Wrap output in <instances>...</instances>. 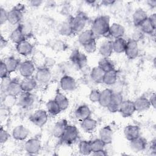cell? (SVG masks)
I'll list each match as a JSON object with an SVG mask.
<instances>
[{
    "label": "cell",
    "instance_id": "cell-26",
    "mask_svg": "<svg viewBox=\"0 0 156 156\" xmlns=\"http://www.w3.org/2000/svg\"><path fill=\"white\" fill-rule=\"evenodd\" d=\"M125 33L124 27L120 24L113 23L110 26L109 35L115 39L122 38Z\"/></svg>",
    "mask_w": 156,
    "mask_h": 156
},
{
    "label": "cell",
    "instance_id": "cell-21",
    "mask_svg": "<svg viewBox=\"0 0 156 156\" xmlns=\"http://www.w3.org/2000/svg\"><path fill=\"white\" fill-rule=\"evenodd\" d=\"M140 127L136 125L126 126L124 129L125 138L129 141L140 136Z\"/></svg>",
    "mask_w": 156,
    "mask_h": 156
},
{
    "label": "cell",
    "instance_id": "cell-20",
    "mask_svg": "<svg viewBox=\"0 0 156 156\" xmlns=\"http://www.w3.org/2000/svg\"><path fill=\"white\" fill-rule=\"evenodd\" d=\"M68 125V122L65 119H60L56 122V123L53 126L52 130L53 135L56 138H61Z\"/></svg>",
    "mask_w": 156,
    "mask_h": 156
},
{
    "label": "cell",
    "instance_id": "cell-24",
    "mask_svg": "<svg viewBox=\"0 0 156 156\" xmlns=\"http://www.w3.org/2000/svg\"><path fill=\"white\" fill-rule=\"evenodd\" d=\"M91 114V110L87 105H81L79 106L75 111V116L77 119L80 121L90 117Z\"/></svg>",
    "mask_w": 156,
    "mask_h": 156
},
{
    "label": "cell",
    "instance_id": "cell-5",
    "mask_svg": "<svg viewBox=\"0 0 156 156\" xmlns=\"http://www.w3.org/2000/svg\"><path fill=\"white\" fill-rule=\"evenodd\" d=\"M69 59L74 65L80 69L84 68L88 62V59L86 55L77 49H74L73 51L70 55Z\"/></svg>",
    "mask_w": 156,
    "mask_h": 156
},
{
    "label": "cell",
    "instance_id": "cell-50",
    "mask_svg": "<svg viewBox=\"0 0 156 156\" xmlns=\"http://www.w3.org/2000/svg\"><path fill=\"white\" fill-rule=\"evenodd\" d=\"M93 154L94 155H101V156H105V155H107V152L104 149H102V150H100V151H96V152H93Z\"/></svg>",
    "mask_w": 156,
    "mask_h": 156
},
{
    "label": "cell",
    "instance_id": "cell-3",
    "mask_svg": "<svg viewBox=\"0 0 156 156\" xmlns=\"http://www.w3.org/2000/svg\"><path fill=\"white\" fill-rule=\"evenodd\" d=\"M24 9L23 4H18L8 12L7 21L13 25L20 23L23 18V11Z\"/></svg>",
    "mask_w": 156,
    "mask_h": 156
},
{
    "label": "cell",
    "instance_id": "cell-38",
    "mask_svg": "<svg viewBox=\"0 0 156 156\" xmlns=\"http://www.w3.org/2000/svg\"><path fill=\"white\" fill-rule=\"evenodd\" d=\"M46 108L49 113L52 115H57L60 113L62 110L55 101V100H50L46 103Z\"/></svg>",
    "mask_w": 156,
    "mask_h": 156
},
{
    "label": "cell",
    "instance_id": "cell-6",
    "mask_svg": "<svg viewBox=\"0 0 156 156\" xmlns=\"http://www.w3.org/2000/svg\"><path fill=\"white\" fill-rule=\"evenodd\" d=\"M29 119L35 126L41 127L48 121L47 112L44 110H37L30 116Z\"/></svg>",
    "mask_w": 156,
    "mask_h": 156
},
{
    "label": "cell",
    "instance_id": "cell-35",
    "mask_svg": "<svg viewBox=\"0 0 156 156\" xmlns=\"http://www.w3.org/2000/svg\"><path fill=\"white\" fill-rule=\"evenodd\" d=\"M118 78V73L115 69L105 73L103 83L107 85H112L116 83Z\"/></svg>",
    "mask_w": 156,
    "mask_h": 156
},
{
    "label": "cell",
    "instance_id": "cell-17",
    "mask_svg": "<svg viewBox=\"0 0 156 156\" xmlns=\"http://www.w3.org/2000/svg\"><path fill=\"white\" fill-rule=\"evenodd\" d=\"M37 83L35 78L32 76L24 77L20 82L22 90L25 92H31L33 91L37 87Z\"/></svg>",
    "mask_w": 156,
    "mask_h": 156
},
{
    "label": "cell",
    "instance_id": "cell-53",
    "mask_svg": "<svg viewBox=\"0 0 156 156\" xmlns=\"http://www.w3.org/2000/svg\"><path fill=\"white\" fill-rule=\"evenodd\" d=\"M149 100L151 106H152L154 108H155V96L154 93L151 96Z\"/></svg>",
    "mask_w": 156,
    "mask_h": 156
},
{
    "label": "cell",
    "instance_id": "cell-9",
    "mask_svg": "<svg viewBox=\"0 0 156 156\" xmlns=\"http://www.w3.org/2000/svg\"><path fill=\"white\" fill-rule=\"evenodd\" d=\"M41 149V142L37 138H32L27 140L24 144V149L31 155L37 154Z\"/></svg>",
    "mask_w": 156,
    "mask_h": 156
},
{
    "label": "cell",
    "instance_id": "cell-12",
    "mask_svg": "<svg viewBox=\"0 0 156 156\" xmlns=\"http://www.w3.org/2000/svg\"><path fill=\"white\" fill-rule=\"evenodd\" d=\"M34 102V97L30 92L23 91L17 98L18 104L24 108H27L30 107Z\"/></svg>",
    "mask_w": 156,
    "mask_h": 156
},
{
    "label": "cell",
    "instance_id": "cell-33",
    "mask_svg": "<svg viewBox=\"0 0 156 156\" xmlns=\"http://www.w3.org/2000/svg\"><path fill=\"white\" fill-rule=\"evenodd\" d=\"M55 101L57 103L60 109L62 110H66L69 106V100L67 97L60 92L57 93L54 98Z\"/></svg>",
    "mask_w": 156,
    "mask_h": 156
},
{
    "label": "cell",
    "instance_id": "cell-54",
    "mask_svg": "<svg viewBox=\"0 0 156 156\" xmlns=\"http://www.w3.org/2000/svg\"><path fill=\"white\" fill-rule=\"evenodd\" d=\"M7 44V41L2 37V35L1 36V40H0V45L1 48L2 49L4 47H5Z\"/></svg>",
    "mask_w": 156,
    "mask_h": 156
},
{
    "label": "cell",
    "instance_id": "cell-56",
    "mask_svg": "<svg viewBox=\"0 0 156 156\" xmlns=\"http://www.w3.org/2000/svg\"><path fill=\"white\" fill-rule=\"evenodd\" d=\"M156 144H155V139H154L152 141V143H151V151L152 152H154V153H155V151H156Z\"/></svg>",
    "mask_w": 156,
    "mask_h": 156
},
{
    "label": "cell",
    "instance_id": "cell-15",
    "mask_svg": "<svg viewBox=\"0 0 156 156\" xmlns=\"http://www.w3.org/2000/svg\"><path fill=\"white\" fill-rule=\"evenodd\" d=\"M60 87L65 91H73L76 87V81L71 76L65 75L63 76L60 81Z\"/></svg>",
    "mask_w": 156,
    "mask_h": 156
},
{
    "label": "cell",
    "instance_id": "cell-8",
    "mask_svg": "<svg viewBox=\"0 0 156 156\" xmlns=\"http://www.w3.org/2000/svg\"><path fill=\"white\" fill-rule=\"evenodd\" d=\"M51 77L50 69L46 66H41L37 68L35 78L38 83H48Z\"/></svg>",
    "mask_w": 156,
    "mask_h": 156
},
{
    "label": "cell",
    "instance_id": "cell-39",
    "mask_svg": "<svg viewBox=\"0 0 156 156\" xmlns=\"http://www.w3.org/2000/svg\"><path fill=\"white\" fill-rule=\"evenodd\" d=\"M140 30L146 34H152L155 29V26H154L149 21L148 18L139 26Z\"/></svg>",
    "mask_w": 156,
    "mask_h": 156
},
{
    "label": "cell",
    "instance_id": "cell-23",
    "mask_svg": "<svg viewBox=\"0 0 156 156\" xmlns=\"http://www.w3.org/2000/svg\"><path fill=\"white\" fill-rule=\"evenodd\" d=\"M22 92L23 90L21 87L20 82H19L17 79L11 80L7 88L6 94H9L15 96H18Z\"/></svg>",
    "mask_w": 156,
    "mask_h": 156
},
{
    "label": "cell",
    "instance_id": "cell-43",
    "mask_svg": "<svg viewBox=\"0 0 156 156\" xmlns=\"http://www.w3.org/2000/svg\"><path fill=\"white\" fill-rule=\"evenodd\" d=\"M16 101H17L16 96L12 94H6L3 99L4 105L6 107H12L15 104Z\"/></svg>",
    "mask_w": 156,
    "mask_h": 156
},
{
    "label": "cell",
    "instance_id": "cell-25",
    "mask_svg": "<svg viewBox=\"0 0 156 156\" xmlns=\"http://www.w3.org/2000/svg\"><path fill=\"white\" fill-rule=\"evenodd\" d=\"M99 54L104 58H108L110 57L113 52V44L112 41L110 40H106L102 42L99 48Z\"/></svg>",
    "mask_w": 156,
    "mask_h": 156
},
{
    "label": "cell",
    "instance_id": "cell-37",
    "mask_svg": "<svg viewBox=\"0 0 156 156\" xmlns=\"http://www.w3.org/2000/svg\"><path fill=\"white\" fill-rule=\"evenodd\" d=\"M98 66L105 73L115 69L113 63L108 58L103 57L98 62Z\"/></svg>",
    "mask_w": 156,
    "mask_h": 156
},
{
    "label": "cell",
    "instance_id": "cell-30",
    "mask_svg": "<svg viewBox=\"0 0 156 156\" xmlns=\"http://www.w3.org/2000/svg\"><path fill=\"white\" fill-rule=\"evenodd\" d=\"M105 72L98 66L94 67L90 73V77L93 81L97 83H103Z\"/></svg>",
    "mask_w": 156,
    "mask_h": 156
},
{
    "label": "cell",
    "instance_id": "cell-55",
    "mask_svg": "<svg viewBox=\"0 0 156 156\" xmlns=\"http://www.w3.org/2000/svg\"><path fill=\"white\" fill-rule=\"evenodd\" d=\"M116 1L113 0H104L101 2L102 5H113Z\"/></svg>",
    "mask_w": 156,
    "mask_h": 156
},
{
    "label": "cell",
    "instance_id": "cell-45",
    "mask_svg": "<svg viewBox=\"0 0 156 156\" xmlns=\"http://www.w3.org/2000/svg\"><path fill=\"white\" fill-rule=\"evenodd\" d=\"M101 91L99 90L94 89L91 91L89 94V99L92 102H98L100 98Z\"/></svg>",
    "mask_w": 156,
    "mask_h": 156
},
{
    "label": "cell",
    "instance_id": "cell-40",
    "mask_svg": "<svg viewBox=\"0 0 156 156\" xmlns=\"http://www.w3.org/2000/svg\"><path fill=\"white\" fill-rule=\"evenodd\" d=\"M79 151L82 155H89L92 152L90 141L86 140L81 141L79 144Z\"/></svg>",
    "mask_w": 156,
    "mask_h": 156
},
{
    "label": "cell",
    "instance_id": "cell-47",
    "mask_svg": "<svg viewBox=\"0 0 156 156\" xmlns=\"http://www.w3.org/2000/svg\"><path fill=\"white\" fill-rule=\"evenodd\" d=\"M0 24L2 25L6 21H7L8 18V12H7L4 9L1 7L0 9Z\"/></svg>",
    "mask_w": 156,
    "mask_h": 156
},
{
    "label": "cell",
    "instance_id": "cell-32",
    "mask_svg": "<svg viewBox=\"0 0 156 156\" xmlns=\"http://www.w3.org/2000/svg\"><path fill=\"white\" fill-rule=\"evenodd\" d=\"M97 124V121L95 119L89 117L81 121L80 126L85 132H91L96 129Z\"/></svg>",
    "mask_w": 156,
    "mask_h": 156
},
{
    "label": "cell",
    "instance_id": "cell-1",
    "mask_svg": "<svg viewBox=\"0 0 156 156\" xmlns=\"http://www.w3.org/2000/svg\"><path fill=\"white\" fill-rule=\"evenodd\" d=\"M110 18L108 16H99L93 22L91 30L95 36H109Z\"/></svg>",
    "mask_w": 156,
    "mask_h": 156
},
{
    "label": "cell",
    "instance_id": "cell-2",
    "mask_svg": "<svg viewBox=\"0 0 156 156\" xmlns=\"http://www.w3.org/2000/svg\"><path fill=\"white\" fill-rule=\"evenodd\" d=\"M88 17L86 14L82 12H79L74 17L71 18V26L74 33L80 34L84 29Z\"/></svg>",
    "mask_w": 156,
    "mask_h": 156
},
{
    "label": "cell",
    "instance_id": "cell-16",
    "mask_svg": "<svg viewBox=\"0 0 156 156\" xmlns=\"http://www.w3.org/2000/svg\"><path fill=\"white\" fill-rule=\"evenodd\" d=\"M135 111L138 112H143L149 110L151 106L149 99L144 96L138 98L133 101Z\"/></svg>",
    "mask_w": 156,
    "mask_h": 156
},
{
    "label": "cell",
    "instance_id": "cell-34",
    "mask_svg": "<svg viewBox=\"0 0 156 156\" xmlns=\"http://www.w3.org/2000/svg\"><path fill=\"white\" fill-rule=\"evenodd\" d=\"M112 44L113 51L118 54L122 53L125 51L127 41L123 38H119L112 41Z\"/></svg>",
    "mask_w": 156,
    "mask_h": 156
},
{
    "label": "cell",
    "instance_id": "cell-49",
    "mask_svg": "<svg viewBox=\"0 0 156 156\" xmlns=\"http://www.w3.org/2000/svg\"><path fill=\"white\" fill-rule=\"evenodd\" d=\"M11 81V79L9 77H6L4 78L1 79V91L6 93V90L7 88Z\"/></svg>",
    "mask_w": 156,
    "mask_h": 156
},
{
    "label": "cell",
    "instance_id": "cell-22",
    "mask_svg": "<svg viewBox=\"0 0 156 156\" xmlns=\"http://www.w3.org/2000/svg\"><path fill=\"white\" fill-rule=\"evenodd\" d=\"M16 49L18 54L23 56H27L30 55L33 51L32 44L26 40L17 44Z\"/></svg>",
    "mask_w": 156,
    "mask_h": 156
},
{
    "label": "cell",
    "instance_id": "cell-31",
    "mask_svg": "<svg viewBox=\"0 0 156 156\" xmlns=\"http://www.w3.org/2000/svg\"><path fill=\"white\" fill-rule=\"evenodd\" d=\"M26 37L19 26L12 32L10 36V38L12 42L16 44L26 40Z\"/></svg>",
    "mask_w": 156,
    "mask_h": 156
},
{
    "label": "cell",
    "instance_id": "cell-44",
    "mask_svg": "<svg viewBox=\"0 0 156 156\" xmlns=\"http://www.w3.org/2000/svg\"><path fill=\"white\" fill-rule=\"evenodd\" d=\"M83 47L87 53L94 52L97 49V44L96 42V40L83 45Z\"/></svg>",
    "mask_w": 156,
    "mask_h": 156
},
{
    "label": "cell",
    "instance_id": "cell-52",
    "mask_svg": "<svg viewBox=\"0 0 156 156\" xmlns=\"http://www.w3.org/2000/svg\"><path fill=\"white\" fill-rule=\"evenodd\" d=\"M43 1H39V0H33L30 2V4L31 5L34 7H38L40 6L42 4Z\"/></svg>",
    "mask_w": 156,
    "mask_h": 156
},
{
    "label": "cell",
    "instance_id": "cell-7",
    "mask_svg": "<svg viewBox=\"0 0 156 156\" xmlns=\"http://www.w3.org/2000/svg\"><path fill=\"white\" fill-rule=\"evenodd\" d=\"M18 70L23 77H31L35 71V66L31 60H25L20 63Z\"/></svg>",
    "mask_w": 156,
    "mask_h": 156
},
{
    "label": "cell",
    "instance_id": "cell-42",
    "mask_svg": "<svg viewBox=\"0 0 156 156\" xmlns=\"http://www.w3.org/2000/svg\"><path fill=\"white\" fill-rule=\"evenodd\" d=\"M92 152L104 149L106 145L100 138H97L90 141Z\"/></svg>",
    "mask_w": 156,
    "mask_h": 156
},
{
    "label": "cell",
    "instance_id": "cell-57",
    "mask_svg": "<svg viewBox=\"0 0 156 156\" xmlns=\"http://www.w3.org/2000/svg\"><path fill=\"white\" fill-rule=\"evenodd\" d=\"M147 4L151 7H155V6L156 5V1H148Z\"/></svg>",
    "mask_w": 156,
    "mask_h": 156
},
{
    "label": "cell",
    "instance_id": "cell-27",
    "mask_svg": "<svg viewBox=\"0 0 156 156\" xmlns=\"http://www.w3.org/2000/svg\"><path fill=\"white\" fill-rule=\"evenodd\" d=\"M148 18L147 12L142 9H136L133 14V22L135 26L139 27Z\"/></svg>",
    "mask_w": 156,
    "mask_h": 156
},
{
    "label": "cell",
    "instance_id": "cell-51",
    "mask_svg": "<svg viewBox=\"0 0 156 156\" xmlns=\"http://www.w3.org/2000/svg\"><path fill=\"white\" fill-rule=\"evenodd\" d=\"M148 19L154 26H156V24H156V14L155 13H153L151 16H148Z\"/></svg>",
    "mask_w": 156,
    "mask_h": 156
},
{
    "label": "cell",
    "instance_id": "cell-13",
    "mask_svg": "<svg viewBox=\"0 0 156 156\" xmlns=\"http://www.w3.org/2000/svg\"><path fill=\"white\" fill-rule=\"evenodd\" d=\"M123 101V96L119 92H113L111 101L107 107L108 110L112 113L118 112L119 107Z\"/></svg>",
    "mask_w": 156,
    "mask_h": 156
},
{
    "label": "cell",
    "instance_id": "cell-14",
    "mask_svg": "<svg viewBox=\"0 0 156 156\" xmlns=\"http://www.w3.org/2000/svg\"><path fill=\"white\" fill-rule=\"evenodd\" d=\"M147 144V140L140 135L130 141L131 149L136 152L143 151L146 148Z\"/></svg>",
    "mask_w": 156,
    "mask_h": 156
},
{
    "label": "cell",
    "instance_id": "cell-10",
    "mask_svg": "<svg viewBox=\"0 0 156 156\" xmlns=\"http://www.w3.org/2000/svg\"><path fill=\"white\" fill-rule=\"evenodd\" d=\"M118 112L124 118L131 116L135 112H136L133 101L130 100H123Z\"/></svg>",
    "mask_w": 156,
    "mask_h": 156
},
{
    "label": "cell",
    "instance_id": "cell-46",
    "mask_svg": "<svg viewBox=\"0 0 156 156\" xmlns=\"http://www.w3.org/2000/svg\"><path fill=\"white\" fill-rule=\"evenodd\" d=\"M10 137V135L7 130L3 129L2 127L0 129V142L1 144L5 143Z\"/></svg>",
    "mask_w": 156,
    "mask_h": 156
},
{
    "label": "cell",
    "instance_id": "cell-41",
    "mask_svg": "<svg viewBox=\"0 0 156 156\" xmlns=\"http://www.w3.org/2000/svg\"><path fill=\"white\" fill-rule=\"evenodd\" d=\"M60 32L62 35L65 36H69L74 34L71 26V19L63 23L60 29Z\"/></svg>",
    "mask_w": 156,
    "mask_h": 156
},
{
    "label": "cell",
    "instance_id": "cell-19",
    "mask_svg": "<svg viewBox=\"0 0 156 156\" xmlns=\"http://www.w3.org/2000/svg\"><path fill=\"white\" fill-rule=\"evenodd\" d=\"M113 135V130L110 126H105L99 130V138L105 144H109L112 142Z\"/></svg>",
    "mask_w": 156,
    "mask_h": 156
},
{
    "label": "cell",
    "instance_id": "cell-18",
    "mask_svg": "<svg viewBox=\"0 0 156 156\" xmlns=\"http://www.w3.org/2000/svg\"><path fill=\"white\" fill-rule=\"evenodd\" d=\"M29 134V130L23 125L16 126L12 130V136L18 141L24 140Z\"/></svg>",
    "mask_w": 156,
    "mask_h": 156
},
{
    "label": "cell",
    "instance_id": "cell-48",
    "mask_svg": "<svg viewBox=\"0 0 156 156\" xmlns=\"http://www.w3.org/2000/svg\"><path fill=\"white\" fill-rule=\"evenodd\" d=\"M9 71L7 70V68L5 66V62L1 61V66H0V76L1 78H4L6 77H8Z\"/></svg>",
    "mask_w": 156,
    "mask_h": 156
},
{
    "label": "cell",
    "instance_id": "cell-36",
    "mask_svg": "<svg viewBox=\"0 0 156 156\" xmlns=\"http://www.w3.org/2000/svg\"><path fill=\"white\" fill-rule=\"evenodd\" d=\"M4 62L9 73L14 72L17 68H19L21 63L20 60L14 57H10L7 58Z\"/></svg>",
    "mask_w": 156,
    "mask_h": 156
},
{
    "label": "cell",
    "instance_id": "cell-4",
    "mask_svg": "<svg viewBox=\"0 0 156 156\" xmlns=\"http://www.w3.org/2000/svg\"><path fill=\"white\" fill-rule=\"evenodd\" d=\"M79 132L77 127L74 125L68 124L60 139L64 143L71 144L77 140Z\"/></svg>",
    "mask_w": 156,
    "mask_h": 156
},
{
    "label": "cell",
    "instance_id": "cell-28",
    "mask_svg": "<svg viewBox=\"0 0 156 156\" xmlns=\"http://www.w3.org/2000/svg\"><path fill=\"white\" fill-rule=\"evenodd\" d=\"M95 35L91 29L83 30L80 32L78 37V41L82 46L95 40Z\"/></svg>",
    "mask_w": 156,
    "mask_h": 156
},
{
    "label": "cell",
    "instance_id": "cell-11",
    "mask_svg": "<svg viewBox=\"0 0 156 156\" xmlns=\"http://www.w3.org/2000/svg\"><path fill=\"white\" fill-rule=\"evenodd\" d=\"M124 52L127 57L129 59L132 60L136 58L139 54L138 42L133 39L127 41Z\"/></svg>",
    "mask_w": 156,
    "mask_h": 156
},
{
    "label": "cell",
    "instance_id": "cell-29",
    "mask_svg": "<svg viewBox=\"0 0 156 156\" xmlns=\"http://www.w3.org/2000/svg\"><path fill=\"white\" fill-rule=\"evenodd\" d=\"M113 91L108 88L104 89L102 91H101L100 98L99 100V104L104 107H107L109 105L111 99L112 97Z\"/></svg>",
    "mask_w": 156,
    "mask_h": 156
}]
</instances>
